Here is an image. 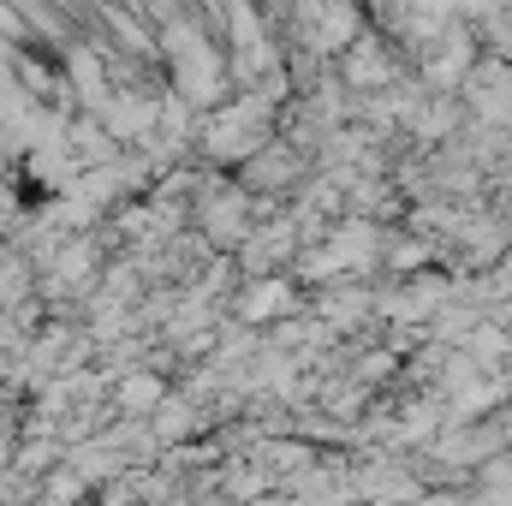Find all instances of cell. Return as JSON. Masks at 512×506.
<instances>
[{
    "instance_id": "cell-6",
    "label": "cell",
    "mask_w": 512,
    "mask_h": 506,
    "mask_svg": "<svg viewBox=\"0 0 512 506\" xmlns=\"http://www.w3.org/2000/svg\"><path fill=\"white\" fill-rule=\"evenodd\" d=\"M286 251H292V227H286V221L251 227V239H245V268H268V262H280Z\"/></svg>"
},
{
    "instance_id": "cell-9",
    "label": "cell",
    "mask_w": 512,
    "mask_h": 506,
    "mask_svg": "<svg viewBox=\"0 0 512 506\" xmlns=\"http://www.w3.org/2000/svg\"><path fill=\"white\" fill-rule=\"evenodd\" d=\"M245 179H251V185H280V179H292V149H286V143H268L251 167H245Z\"/></svg>"
},
{
    "instance_id": "cell-7",
    "label": "cell",
    "mask_w": 512,
    "mask_h": 506,
    "mask_svg": "<svg viewBox=\"0 0 512 506\" xmlns=\"http://www.w3.org/2000/svg\"><path fill=\"white\" fill-rule=\"evenodd\" d=\"M191 429H197V405H191L185 393H173V399H167V405L155 411V441L167 447V441H185Z\"/></svg>"
},
{
    "instance_id": "cell-10",
    "label": "cell",
    "mask_w": 512,
    "mask_h": 506,
    "mask_svg": "<svg viewBox=\"0 0 512 506\" xmlns=\"http://www.w3.org/2000/svg\"><path fill=\"white\" fill-rule=\"evenodd\" d=\"M477 108L483 114H512V78L507 72H483L477 78Z\"/></svg>"
},
{
    "instance_id": "cell-3",
    "label": "cell",
    "mask_w": 512,
    "mask_h": 506,
    "mask_svg": "<svg viewBox=\"0 0 512 506\" xmlns=\"http://www.w3.org/2000/svg\"><path fill=\"white\" fill-rule=\"evenodd\" d=\"M96 274V245L90 239H72V251H60L48 262V292H84Z\"/></svg>"
},
{
    "instance_id": "cell-4",
    "label": "cell",
    "mask_w": 512,
    "mask_h": 506,
    "mask_svg": "<svg viewBox=\"0 0 512 506\" xmlns=\"http://www.w3.org/2000/svg\"><path fill=\"white\" fill-rule=\"evenodd\" d=\"M173 393L161 387V376L155 370H126V376L114 381V405L126 411V417H137V411H161Z\"/></svg>"
},
{
    "instance_id": "cell-2",
    "label": "cell",
    "mask_w": 512,
    "mask_h": 506,
    "mask_svg": "<svg viewBox=\"0 0 512 506\" xmlns=\"http://www.w3.org/2000/svg\"><path fill=\"white\" fill-rule=\"evenodd\" d=\"M203 227H209V245H245L251 239V197L239 185H203Z\"/></svg>"
},
{
    "instance_id": "cell-1",
    "label": "cell",
    "mask_w": 512,
    "mask_h": 506,
    "mask_svg": "<svg viewBox=\"0 0 512 506\" xmlns=\"http://www.w3.org/2000/svg\"><path fill=\"white\" fill-rule=\"evenodd\" d=\"M203 149H209L215 161H245V167H251L256 155L268 149V108L245 96V102L209 114V120H203Z\"/></svg>"
},
{
    "instance_id": "cell-11",
    "label": "cell",
    "mask_w": 512,
    "mask_h": 506,
    "mask_svg": "<svg viewBox=\"0 0 512 506\" xmlns=\"http://www.w3.org/2000/svg\"><path fill=\"white\" fill-rule=\"evenodd\" d=\"M84 495V477L72 471V465H60V471H48V483H42V506H72Z\"/></svg>"
},
{
    "instance_id": "cell-8",
    "label": "cell",
    "mask_w": 512,
    "mask_h": 506,
    "mask_svg": "<svg viewBox=\"0 0 512 506\" xmlns=\"http://www.w3.org/2000/svg\"><path fill=\"white\" fill-rule=\"evenodd\" d=\"M346 78H352V84H382V78H387L382 42H358V48L346 54Z\"/></svg>"
},
{
    "instance_id": "cell-5",
    "label": "cell",
    "mask_w": 512,
    "mask_h": 506,
    "mask_svg": "<svg viewBox=\"0 0 512 506\" xmlns=\"http://www.w3.org/2000/svg\"><path fill=\"white\" fill-rule=\"evenodd\" d=\"M280 310H292V286L286 280H251L245 292H239V322H268V316H280Z\"/></svg>"
}]
</instances>
